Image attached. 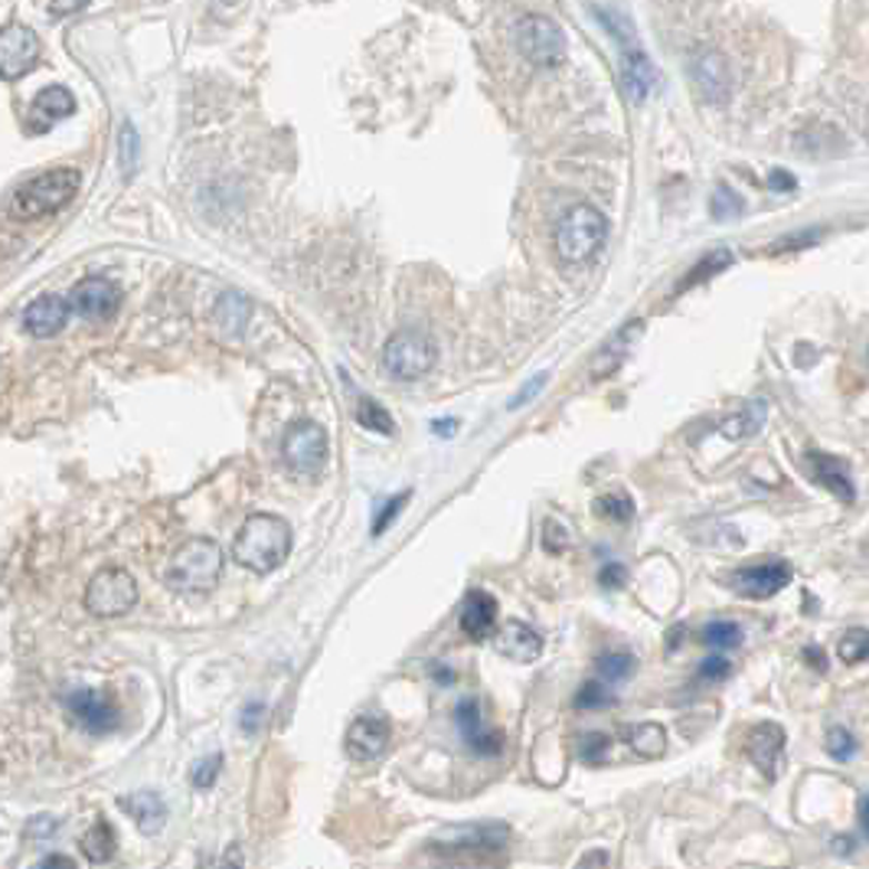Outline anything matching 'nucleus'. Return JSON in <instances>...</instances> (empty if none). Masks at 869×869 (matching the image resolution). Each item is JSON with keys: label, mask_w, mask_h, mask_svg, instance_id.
I'll list each match as a JSON object with an SVG mask.
<instances>
[{"label": "nucleus", "mask_w": 869, "mask_h": 869, "mask_svg": "<svg viewBox=\"0 0 869 869\" xmlns=\"http://www.w3.org/2000/svg\"><path fill=\"white\" fill-rule=\"evenodd\" d=\"M511 830L504 823L452 827L432 840V853H442V869H497L504 863Z\"/></svg>", "instance_id": "obj_1"}, {"label": "nucleus", "mask_w": 869, "mask_h": 869, "mask_svg": "<svg viewBox=\"0 0 869 869\" xmlns=\"http://www.w3.org/2000/svg\"><path fill=\"white\" fill-rule=\"evenodd\" d=\"M291 549V526L275 514H252L232 539V559L249 573H275Z\"/></svg>", "instance_id": "obj_2"}, {"label": "nucleus", "mask_w": 869, "mask_h": 869, "mask_svg": "<svg viewBox=\"0 0 869 869\" xmlns=\"http://www.w3.org/2000/svg\"><path fill=\"white\" fill-rule=\"evenodd\" d=\"M223 573V549L213 539H186L164 569V579L174 592H210Z\"/></svg>", "instance_id": "obj_3"}, {"label": "nucleus", "mask_w": 869, "mask_h": 869, "mask_svg": "<svg viewBox=\"0 0 869 869\" xmlns=\"http://www.w3.org/2000/svg\"><path fill=\"white\" fill-rule=\"evenodd\" d=\"M82 176L72 168H57V171H47V174L33 176L30 183H23L13 200H10V213L17 220H40V216H50L57 213L59 206H65L75 190H79Z\"/></svg>", "instance_id": "obj_4"}, {"label": "nucleus", "mask_w": 869, "mask_h": 869, "mask_svg": "<svg viewBox=\"0 0 869 869\" xmlns=\"http://www.w3.org/2000/svg\"><path fill=\"white\" fill-rule=\"evenodd\" d=\"M605 235H608V220L595 206L579 203L556 226V252L563 262H585L602 249Z\"/></svg>", "instance_id": "obj_5"}, {"label": "nucleus", "mask_w": 869, "mask_h": 869, "mask_svg": "<svg viewBox=\"0 0 869 869\" xmlns=\"http://www.w3.org/2000/svg\"><path fill=\"white\" fill-rule=\"evenodd\" d=\"M514 43L536 65H556L566 57V33L543 13H526L514 27Z\"/></svg>", "instance_id": "obj_6"}, {"label": "nucleus", "mask_w": 869, "mask_h": 869, "mask_svg": "<svg viewBox=\"0 0 869 869\" xmlns=\"http://www.w3.org/2000/svg\"><path fill=\"white\" fill-rule=\"evenodd\" d=\"M138 602V582L124 569H102L85 588V608L95 618H121Z\"/></svg>", "instance_id": "obj_7"}, {"label": "nucleus", "mask_w": 869, "mask_h": 869, "mask_svg": "<svg viewBox=\"0 0 869 869\" xmlns=\"http://www.w3.org/2000/svg\"><path fill=\"white\" fill-rule=\"evenodd\" d=\"M383 366L393 380H418L435 366V344L418 331H400L383 350Z\"/></svg>", "instance_id": "obj_8"}, {"label": "nucleus", "mask_w": 869, "mask_h": 869, "mask_svg": "<svg viewBox=\"0 0 869 869\" xmlns=\"http://www.w3.org/2000/svg\"><path fill=\"white\" fill-rule=\"evenodd\" d=\"M282 452L294 474H317L327 462V432L317 422H294Z\"/></svg>", "instance_id": "obj_9"}, {"label": "nucleus", "mask_w": 869, "mask_h": 869, "mask_svg": "<svg viewBox=\"0 0 869 869\" xmlns=\"http://www.w3.org/2000/svg\"><path fill=\"white\" fill-rule=\"evenodd\" d=\"M65 709L92 736L115 732L118 723H121V713H118L115 703L105 694H99V690H89V687H79V690H72V694L65 696Z\"/></svg>", "instance_id": "obj_10"}, {"label": "nucleus", "mask_w": 869, "mask_h": 869, "mask_svg": "<svg viewBox=\"0 0 869 869\" xmlns=\"http://www.w3.org/2000/svg\"><path fill=\"white\" fill-rule=\"evenodd\" d=\"M40 59V37L30 27L10 23L0 33V72L3 79H20Z\"/></svg>", "instance_id": "obj_11"}, {"label": "nucleus", "mask_w": 869, "mask_h": 869, "mask_svg": "<svg viewBox=\"0 0 869 869\" xmlns=\"http://www.w3.org/2000/svg\"><path fill=\"white\" fill-rule=\"evenodd\" d=\"M746 755L752 758V765L768 781H775L785 765V729L778 723L752 726L746 736Z\"/></svg>", "instance_id": "obj_12"}, {"label": "nucleus", "mask_w": 869, "mask_h": 869, "mask_svg": "<svg viewBox=\"0 0 869 869\" xmlns=\"http://www.w3.org/2000/svg\"><path fill=\"white\" fill-rule=\"evenodd\" d=\"M69 304H72L75 314H82L89 321H105L121 307V291L105 279H85L72 289Z\"/></svg>", "instance_id": "obj_13"}, {"label": "nucleus", "mask_w": 869, "mask_h": 869, "mask_svg": "<svg viewBox=\"0 0 869 869\" xmlns=\"http://www.w3.org/2000/svg\"><path fill=\"white\" fill-rule=\"evenodd\" d=\"M788 582H791V566H788V563H758V566L732 573L729 585H732L739 595H746V598H771V595H778Z\"/></svg>", "instance_id": "obj_14"}, {"label": "nucleus", "mask_w": 869, "mask_h": 869, "mask_svg": "<svg viewBox=\"0 0 869 869\" xmlns=\"http://www.w3.org/2000/svg\"><path fill=\"white\" fill-rule=\"evenodd\" d=\"M390 749V723L383 716H360L347 729V755L353 761H376Z\"/></svg>", "instance_id": "obj_15"}, {"label": "nucleus", "mask_w": 869, "mask_h": 869, "mask_svg": "<svg viewBox=\"0 0 869 869\" xmlns=\"http://www.w3.org/2000/svg\"><path fill=\"white\" fill-rule=\"evenodd\" d=\"M690 75L696 79L699 92L709 102H726L729 99V62L716 50H699L690 57Z\"/></svg>", "instance_id": "obj_16"}, {"label": "nucleus", "mask_w": 869, "mask_h": 869, "mask_svg": "<svg viewBox=\"0 0 869 869\" xmlns=\"http://www.w3.org/2000/svg\"><path fill=\"white\" fill-rule=\"evenodd\" d=\"M69 301L62 294H40L27 311H23V327L33 337H53L69 321Z\"/></svg>", "instance_id": "obj_17"}, {"label": "nucleus", "mask_w": 869, "mask_h": 869, "mask_svg": "<svg viewBox=\"0 0 869 869\" xmlns=\"http://www.w3.org/2000/svg\"><path fill=\"white\" fill-rule=\"evenodd\" d=\"M494 647H497V654H504L507 660L533 664V660L543 654V638H539V631H533V628L523 625V622H507V625L497 631Z\"/></svg>", "instance_id": "obj_18"}, {"label": "nucleus", "mask_w": 869, "mask_h": 869, "mask_svg": "<svg viewBox=\"0 0 869 869\" xmlns=\"http://www.w3.org/2000/svg\"><path fill=\"white\" fill-rule=\"evenodd\" d=\"M458 729H462L464 742L474 749L477 755H497L501 752V746H504V739H501V732H494V729H487L484 726V719H481V706L474 703V699H464L458 703Z\"/></svg>", "instance_id": "obj_19"}, {"label": "nucleus", "mask_w": 869, "mask_h": 869, "mask_svg": "<svg viewBox=\"0 0 869 869\" xmlns=\"http://www.w3.org/2000/svg\"><path fill=\"white\" fill-rule=\"evenodd\" d=\"M494 628H497V602H494L487 592H481V588L467 592L462 608L464 635L471 640H484L494 635Z\"/></svg>", "instance_id": "obj_20"}, {"label": "nucleus", "mask_w": 869, "mask_h": 869, "mask_svg": "<svg viewBox=\"0 0 869 869\" xmlns=\"http://www.w3.org/2000/svg\"><path fill=\"white\" fill-rule=\"evenodd\" d=\"M121 808L134 817V823L144 837H158L168 823V801L158 791H134V795L121 798Z\"/></svg>", "instance_id": "obj_21"}, {"label": "nucleus", "mask_w": 869, "mask_h": 869, "mask_svg": "<svg viewBox=\"0 0 869 869\" xmlns=\"http://www.w3.org/2000/svg\"><path fill=\"white\" fill-rule=\"evenodd\" d=\"M805 462L811 467L814 481H817L820 487H827L833 497H840V501H853V497H857V487H853V481H850V474H847V464L840 462V458L823 455V452H808Z\"/></svg>", "instance_id": "obj_22"}, {"label": "nucleus", "mask_w": 869, "mask_h": 869, "mask_svg": "<svg viewBox=\"0 0 869 869\" xmlns=\"http://www.w3.org/2000/svg\"><path fill=\"white\" fill-rule=\"evenodd\" d=\"M654 82H657V69H654V62L647 59V53H644L640 47L625 50V59H622V85H625V95H628L635 105H640V102L650 95Z\"/></svg>", "instance_id": "obj_23"}, {"label": "nucleus", "mask_w": 869, "mask_h": 869, "mask_svg": "<svg viewBox=\"0 0 869 869\" xmlns=\"http://www.w3.org/2000/svg\"><path fill=\"white\" fill-rule=\"evenodd\" d=\"M640 331H644V324L640 321H631V324H625L608 344L605 350L598 353V360H595V376H605V373H612L622 360H625V353L635 347V341L640 337Z\"/></svg>", "instance_id": "obj_24"}, {"label": "nucleus", "mask_w": 869, "mask_h": 869, "mask_svg": "<svg viewBox=\"0 0 869 869\" xmlns=\"http://www.w3.org/2000/svg\"><path fill=\"white\" fill-rule=\"evenodd\" d=\"M82 853H85V860L89 863H109L112 857H115V827L105 820V817H99L89 830H85V837H82Z\"/></svg>", "instance_id": "obj_25"}, {"label": "nucleus", "mask_w": 869, "mask_h": 869, "mask_svg": "<svg viewBox=\"0 0 869 869\" xmlns=\"http://www.w3.org/2000/svg\"><path fill=\"white\" fill-rule=\"evenodd\" d=\"M628 746L640 758H660L667 749V732L657 723H638V726L628 729Z\"/></svg>", "instance_id": "obj_26"}, {"label": "nucleus", "mask_w": 869, "mask_h": 869, "mask_svg": "<svg viewBox=\"0 0 869 869\" xmlns=\"http://www.w3.org/2000/svg\"><path fill=\"white\" fill-rule=\"evenodd\" d=\"M765 412H768V406L765 403H749V406L742 408V412H736V415H729L726 422H723V435L726 438H749V435H755L761 425H765Z\"/></svg>", "instance_id": "obj_27"}, {"label": "nucleus", "mask_w": 869, "mask_h": 869, "mask_svg": "<svg viewBox=\"0 0 869 869\" xmlns=\"http://www.w3.org/2000/svg\"><path fill=\"white\" fill-rule=\"evenodd\" d=\"M33 112H40L47 121H57V118H65L75 112V99H72L69 89L50 85V89H43V92L33 99Z\"/></svg>", "instance_id": "obj_28"}, {"label": "nucleus", "mask_w": 869, "mask_h": 869, "mask_svg": "<svg viewBox=\"0 0 869 869\" xmlns=\"http://www.w3.org/2000/svg\"><path fill=\"white\" fill-rule=\"evenodd\" d=\"M588 13L592 17H598L602 23H605V30L618 40V43H631L635 47V27H631V17H628V10H622V7H588Z\"/></svg>", "instance_id": "obj_29"}, {"label": "nucleus", "mask_w": 869, "mask_h": 869, "mask_svg": "<svg viewBox=\"0 0 869 869\" xmlns=\"http://www.w3.org/2000/svg\"><path fill=\"white\" fill-rule=\"evenodd\" d=\"M635 657L628 654V650H615V654H605V657H598L595 660V670H598V677L605 680V684H622V680H628L631 674H635Z\"/></svg>", "instance_id": "obj_30"}, {"label": "nucleus", "mask_w": 869, "mask_h": 869, "mask_svg": "<svg viewBox=\"0 0 869 869\" xmlns=\"http://www.w3.org/2000/svg\"><path fill=\"white\" fill-rule=\"evenodd\" d=\"M703 640L716 650H732L742 644V628L736 622H709L703 628Z\"/></svg>", "instance_id": "obj_31"}, {"label": "nucleus", "mask_w": 869, "mask_h": 869, "mask_svg": "<svg viewBox=\"0 0 869 869\" xmlns=\"http://www.w3.org/2000/svg\"><path fill=\"white\" fill-rule=\"evenodd\" d=\"M709 206H713V216H716L719 223H726V220H732V216L742 213V196H739L729 183H719V186L713 190Z\"/></svg>", "instance_id": "obj_32"}, {"label": "nucleus", "mask_w": 869, "mask_h": 869, "mask_svg": "<svg viewBox=\"0 0 869 869\" xmlns=\"http://www.w3.org/2000/svg\"><path fill=\"white\" fill-rule=\"evenodd\" d=\"M837 654H840V660H847V664H860V660H867L869 657V631L867 628H850L840 644H837Z\"/></svg>", "instance_id": "obj_33"}, {"label": "nucleus", "mask_w": 869, "mask_h": 869, "mask_svg": "<svg viewBox=\"0 0 869 869\" xmlns=\"http://www.w3.org/2000/svg\"><path fill=\"white\" fill-rule=\"evenodd\" d=\"M732 265V252H726V249H719V252H713V255H706L699 265H696L694 272L684 279V285H680V291L684 289H690V285H696V282H706V279H713L716 272H723V269H729Z\"/></svg>", "instance_id": "obj_34"}, {"label": "nucleus", "mask_w": 869, "mask_h": 869, "mask_svg": "<svg viewBox=\"0 0 869 869\" xmlns=\"http://www.w3.org/2000/svg\"><path fill=\"white\" fill-rule=\"evenodd\" d=\"M595 514H602L605 521L612 523H628L635 517V504H631L628 494H608L595 504Z\"/></svg>", "instance_id": "obj_35"}, {"label": "nucleus", "mask_w": 869, "mask_h": 869, "mask_svg": "<svg viewBox=\"0 0 869 869\" xmlns=\"http://www.w3.org/2000/svg\"><path fill=\"white\" fill-rule=\"evenodd\" d=\"M576 706L579 709H605V706H615V694L608 690L605 680H588L576 694Z\"/></svg>", "instance_id": "obj_36"}, {"label": "nucleus", "mask_w": 869, "mask_h": 869, "mask_svg": "<svg viewBox=\"0 0 869 869\" xmlns=\"http://www.w3.org/2000/svg\"><path fill=\"white\" fill-rule=\"evenodd\" d=\"M823 749H827L830 758L847 761V758L857 755V739L850 736V729H843V726H830V729H827V739H823Z\"/></svg>", "instance_id": "obj_37"}, {"label": "nucleus", "mask_w": 869, "mask_h": 869, "mask_svg": "<svg viewBox=\"0 0 869 869\" xmlns=\"http://www.w3.org/2000/svg\"><path fill=\"white\" fill-rule=\"evenodd\" d=\"M356 418H360V425H363V428H373V432L393 435V418H390V412L380 406V403H373V400H363V403H360V408H356Z\"/></svg>", "instance_id": "obj_38"}, {"label": "nucleus", "mask_w": 869, "mask_h": 869, "mask_svg": "<svg viewBox=\"0 0 869 869\" xmlns=\"http://www.w3.org/2000/svg\"><path fill=\"white\" fill-rule=\"evenodd\" d=\"M118 151H121V168L124 174H131L138 168V158H141V141H138V131L134 124H121V134H118Z\"/></svg>", "instance_id": "obj_39"}, {"label": "nucleus", "mask_w": 869, "mask_h": 869, "mask_svg": "<svg viewBox=\"0 0 869 869\" xmlns=\"http://www.w3.org/2000/svg\"><path fill=\"white\" fill-rule=\"evenodd\" d=\"M608 749H612V739L605 732H585L579 739V746H576V755H579L582 761H588V765H598L608 755Z\"/></svg>", "instance_id": "obj_40"}, {"label": "nucleus", "mask_w": 869, "mask_h": 869, "mask_svg": "<svg viewBox=\"0 0 869 869\" xmlns=\"http://www.w3.org/2000/svg\"><path fill=\"white\" fill-rule=\"evenodd\" d=\"M220 768H223V755H210V758H200L196 765H193V785L196 788H210L216 778H220Z\"/></svg>", "instance_id": "obj_41"}, {"label": "nucleus", "mask_w": 869, "mask_h": 869, "mask_svg": "<svg viewBox=\"0 0 869 869\" xmlns=\"http://www.w3.org/2000/svg\"><path fill=\"white\" fill-rule=\"evenodd\" d=\"M729 670H732V664H729L726 657L713 654V657H706V660L699 664V680H726Z\"/></svg>", "instance_id": "obj_42"}, {"label": "nucleus", "mask_w": 869, "mask_h": 869, "mask_svg": "<svg viewBox=\"0 0 869 869\" xmlns=\"http://www.w3.org/2000/svg\"><path fill=\"white\" fill-rule=\"evenodd\" d=\"M59 830V820L57 817H50V814H40V817H33L30 823H27V837L30 840H47V837H53Z\"/></svg>", "instance_id": "obj_43"}, {"label": "nucleus", "mask_w": 869, "mask_h": 869, "mask_svg": "<svg viewBox=\"0 0 869 869\" xmlns=\"http://www.w3.org/2000/svg\"><path fill=\"white\" fill-rule=\"evenodd\" d=\"M262 716H265V706H262V703H249V706L242 709V719H239V723H242V729H245L249 736H255Z\"/></svg>", "instance_id": "obj_44"}, {"label": "nucleus", "mask_w": 869, "mask_h": 869, "mask_svg": "<svg viewBox=\"0 0 869 869\" xmlns=\"http://www.w3.org/2000/svg\"><path fill=\"white\" fill-rule=\"evenodd\" d=\"M406 501H408V494H403V497H396V504H386V511H383V514L376 517V523H373V533H376V536H380V533L390 526V521H393V517H396V514L406 507Z\"/></svg>", "instance_id": "obj_45"}, {"label": "nucleus", "mask_w": 869, "mask_h": 869, "mask_svg": "<svg viewBox=\"0 0 869 869\" xmlns=\"http://www.w3.org/2000/svg\"><path fill=\"white\" fill-rule=\"evenodd\" d=\"M768 186H771L775 193H791V190L798 186V180L788 174V171H771V174H768Z\"/></svg>", "instance_id": "obj_46"}, {"label": "nucleus", "mask_w": 869, "mask_h": 869, "mask_svg": "<svg viewBox=\"0 0 869 869\" xmlns=\"http://www.w3.org/2000/svg\"><path fill=\"white\" fill-rule=\"evenodd\" d=\"M543 383H546V373H536V376H533V380H529V383L523 386L521 396H517V400H514L511 406L517 408V406H523V403H529V400H533V396H536V393L543 390Z\"/></svg>", "instance_id": "obj_47"}, {"label": "nucleus", "mask_w": 869, "mask_h": 869, "mask_svg": "<svg viewBox=\"0 0 869 869\" xmlns=\"http://www.w3.org/2000/svg\"><path fill=\"white\" fill-rule=\"evenodd\" d=\"M817 235L820 232H798V239H785V242H778L771 252H788V249H805V245H811V242H817Z\"/></svg>", "instance_id": "obj_48"}, {"label": "nucleus", "mask_w": 869, "mask_h": 869, "mask_svg": "<svg viewBox=\"0 0 869 869\" xmlns=\"http://www.w3.org/2000/svg\"><path fill=\"white\" fill-rule=\"evenodd\" d=\"M598 582H602V588H618V585H625V569L612 563V566H605V569H602Z\"/></svg>", "instance_id": "obj_49"}, {"label": "nucleus", "mask_w": 869, "mask_h": 869, "mask_svg": "<svg viewBox=\"0 0 869 869\" xmlns=\"http://www.w3.org/2000/svg\"><path fill=\"white\" fill-rule=\"evenodd\" d=\"M33 869H75V860L65 853H53V857H43Z\"/></svg>", "instance_id": "obj_50"}, {"label": "nucleus", "mask_w": 869, "mask_h": 869, "mask_svg": "<svg viewBox=\"0 0 869 869\" xmlns=\"http://www.w3.org/2000/svg\"><path fill=\"white\" fill-rule=\"evenodd\" d=\"M837 857H850L853 853V837H833V847H830Z\"/></svg>", "instance_id": "obj_51"}, {"label": "nucleus", "mask_w": 869, "mask_h": 869, "mask_svg": "<svg viewBox=\"0 0 869 869\" xmlns=\"http://www.w3.org/2000/svg\"><path fill=\"white\" fill-rule=\"evenodd\" d=\"M805 660H808L811 667H817V670H827V657H823L820 647H808V650H805Z\"/></svg>", "instance_id": "obj_52"}, {"label": "nucleus", "mask_w": 869, "mask_h": 869, "mask_svg": "<svg viewBox=\"0 0 869 869\" xmlns=\"http://www.w3.org/2000/svg\"><path fill=\"white\" fill-rule=\"evenodd\" d=\"M860 827H863V833L869 837V795L860 798Z\"/></svg>", "instance_id": "obj_53"}, {"label": "nucleus", "mask_w": 869, "mask_h": 869, "mask_svg": "<svg viewBox=\"0 0 869 869\" xmlns=\"http://www.w3.org/2000/svg\"><path fill=\"white\" fill-rule=\"evenodd\" d=\"M220 869H242V863H239V853H235V850H230V853H226V860H223V867H220Z\"/></svg>", "instance_id": "obj_54"}, {"label": "nucleus", "mask_w": 869, "mask_h": 869, "mask_svg": "<svg viewBox=\"0 0 869 869\" xmlns=\"http://www.w3.org/2000/svg\"><path fill=\"white\" fill-rule=\"evenodd\" d=\"M677 640H684V625H677V628L670 631V647H674Z\"/></svg>", "instance_id": "obj_55"}]
</instances>
